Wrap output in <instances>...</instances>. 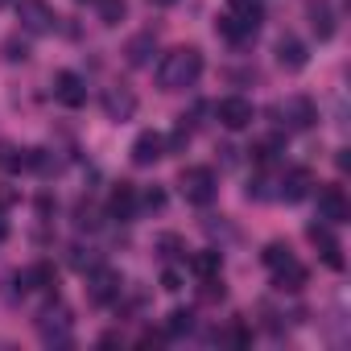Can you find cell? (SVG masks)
Listing matches in <instances>:
<instances>
[{
    "label": "cell",
    "mask_w": 351,
    "mask_h": 351,
    "mask_svg": "<svg viewBox=\"0 0 351 351\" xmlns=\"http://www.w3.org/2000/svg\"><path fill=\"white\" fill-rule=\"evenodd\" d=\"M120 293H124V277H120L116 269L95 265V269L87 273V298H91L95 306H112V302H120Z\"/></svg>",
    "instance_id": "8992f818"
},
{
    "label": "cell",
    "mask_w": 351,
    "mask_h": 351,
    "mask_svg": "<svg viewBox=\"0 0 351 351\" xmlns=\"http://www.w3.org/2000/svg\"><path fill=\"white\" fill-rule=\"evenodd\" d=\"M306 13H310L314 38H318V42H330V38H335V13H330V5H326V0H310Z\"/></svg>",
    "instance_id": "ac0fdd59"
},
{
    "label": "cell",
    "mask_w": 351,
    "mask_h": 351,
    "mask_svg": "<svg viewBox=\"0 0 351 351\" xmlns=\"http://www.w3.org/2000/svg\"><path fill=\"white\" fill-rule=\"evenodd\" d=\"M273 116H277V124H281L285 132H306V128L318 120V108H314L310 95H285V99L273 108Z\"/></svg>",
    "instance_id": "5b68a950"
},
{
    "label": "cell",
    "mask_w": 351,
    "mask_h": 351,
    "mask_svg": "<svg viewBox=\"0 0 351 351\" xmlns=\"http://www.w3.org/2000/svg\"><path fill=\"white\" fill-rule=\"evenodd\" d=\"M289 256H293V252H289V244H281V240H277V244H269V248L261 252V261H265L269 269H277V265H285Z\"/></svg>",
    "instance_id": "484cf974"
},
{
    "label": "cell",
    "mask_w": 351,
    "mask_h": 351,
    "mask_svg": "<svg viewBox=\"0 0 351 351\" xmlns=\"http://www.w3.org/2000/svg\"><path fill=\"white\" fill-rule=\"evenodd\" d=\"M5 50H9V58H13V62H25V58H29V46H25V42H17V38H9V42H5Z\"/></svg>",
    "instance_id": "f1b7e54d"
},
{
    "label": "cell",
    "mask_w": 351,
    "mask_h": 351,
    "mask_svg": "<svg viewBox=\"0 0 351 351\" xmlns=\"http://www.w3.org/2000/svg\"><path fill=\"white\" fill-rule=\"evenodd\" d=\"M0 169H5V173L29 169V149H17V145H9V141H0Z\"/></svg>",
    "instance_id": "44dd1931"
},
{
    "label": "cell",
    "mask_w": 351,
    "mask_h": 351,
    "mask_svg": "<svg viewBox=\"0 0 351 351\" xmlns=\"http://www.w3.org/2000/svg\"><path fill=\"white\" fill-rule=\"evenodd\" d=\"M50 87H54V99H58L62 108H83V104H87V83H83L75 71H58Z\"/></svg>",
    "instance_id": "8fae6325"
},
{
    "label": "cell",
    "mask_w": 351,
    "mask_h": 351,
    "mask_svg": "<svg viewBox=\"0 0 351 351\" xmlns=\"http://www.w3.org/2000/svg\"><path fill=\"white\" fill-rule=\"evenodd\" d=\"M199 75H203V50L199 46H178V50L161 54V62H157V87L161 91H186L199 83Z\"/></svg>",
    "instance_id": "6da1fadb"
},
{
    "label": "cell",
    "mask_w": 351,
    "mask_h": 351,
    "mask_svg": "<svg viewBox=\"0 0 351 351\" xmlns=\"http://www.w3.org/2000/svg\"><path fill=\"white\" fill-rule=\"evenodd\" d=\"M5 5H9V0H0V9H5Z\"/></svg>",
    "instance_id": "d6a6232c"
},
{
    "label": "cell",
    "mask_w": 351,
    "mask_h": 351,
    "mask_svg": "<svg viewBox=\"0 0 351 351\" xmlns=\"http://www.w3.org/2000/svg\"><path fill=\"white\" fill-rule=\"evenodd\" d=\"M306 62H310L306 46H302L293 34H285V38L277 42V66H281V71H289V75H298V71H306Z\"/></svg>",
    "instance_id": "9a60e30c"
},
{
    "label": "cell",
    "mask_w": 351,
    "mask_h": 351,
    "mask_svg": "<svg viewBox=\"0 0 351 351\" xmlns=\"http://www.w3.org/2000/svg\"><path fill=\"white\" fill-rule=\"evenodd\" d=\"M0 240H9V219H5V211H0Z\"/></svg>",
    "instance_id": "4dcf8cb0"
},
{
    "label": "cell",
    "mask_w": 351,
    "mask_h": 351,
    "mask_svg": "<svg viewBox=\"0 0 351 351\" xmlns=\"http://www.w3.org/2000/svg\"><path fill=\"white\" fill-rule=\"evenodd\" d=\"M136 207H141V199H136V186H132V182H120V186L112 191V199H108V211H112L116 219H132Z\"/></svg>",
    "instance_id": "d6986e66"
},
{
    "label": "cell",
    "mask_w": 351,
    "mask_h": 351,
    "mask_svg": "<svg viewBox=\"0 0 351 351\" xmlns=\"http://www.w3.org/2000/svg\"><path fill=\"white\" fill-rule=\"evenodd\" d=\"M71 265H75L79 273H91V269L99 265V252H95V248H71Z\"/></svg>",
    "instance_id": "cb8c5ba5"
},
{
    "label": "cell",
    "mask_w": 351,
    "mask_h": 351,
    "mask_svg": "<svg viewBox=\"0 0 351 351\" xmlns=\"http://www.w3.org/2000/svg\"><path fill=\"white\" fill-rule=\"evenodd\" d=\"M248 153H252V161H256V165H269V161L277 157V136H273V141H261V145H252Z\"/></svg>",
    "instance_id": "4316f807"
},
{
    "label": "cell",
    "mask_w": 351,
    "mask_h": 351,
    "mask_svg": "<svg viewBox=\"0 0 351 351\" xmlns=\"http://www.w3.org/2000/svg\"><path fill=\"white\" fill-rule=\"evenodd\" d=\"M141 207H145V211H161V207H165V191H157V186L145 191V195H141Z\"/></svg>",
    "instance_id": "83f0119b"
},
{
    "label": "cell",
    "mask_w": 351,
    "mask_h": 351,
    "mask_svg": "<svg viewBox=\"0 0 351 351\" xmlns=\"http://www.w3.org/2000/svg\"><path fill=\"white\" fill-rule=\"evenodd\" d=\"M191 273H195L199 281H207V277H219V273H223V252H215V248L191 252Z\"/></svg>",
    "instance_id": "ffe728a7"
},
{
    "label": "cell",
    "mask_w": 351,
    "mask_h": 351,
    "mask_svg": "<svg viewBox=\"0 0 351 351\" xmlns=\"http://www.w3.org/2000/svg\"><path fill=\"white\" fill-rule=\"evenodd\" d=\"M38 335H42L46 347H71V339H75V318H71V310H66L62 302L46 306V310L38 314Z\"/></svg>",
    "instance_id": "3957f363"
},
{
    "label": "cell",
    "mask_w": 351,
    "mask_h": 351,
    "mask_svg": "<svg viewBox=\"0 0 351 351\" xmlns=\"http://www.w3.org/2000/svg\"><path fill=\"white\" fill-rule=\"evenodd\" d=\"M149 5H157V9H169V5H178V0H149Z\"/></svg>",
    "instance_id": "1f68e13d"
},
{
    "label": "cell",
    "mask_w": 351,
    "mask_h": 351,
    "mask_svg": "<svg viewBox=\"0 0 351 351\" xmlns=\"http://www.w3.org/2000/svg\"><path fill=\"white\" fill-rule=\"evenodd\" d=\"M95 9H99L104 25H120L128 17V0H95Z\"/></svg>",
    "instance_id": "603a6c76"
},
{
    "label": "cell",
    "mask_w": 351,
    "mask_h": 351,
    "mask_svg": "<svg viewBox=\"0 0 351 351\" xmlns=\"http://www.w3.org/2000/svg\"><path fill=\"white\" fill-rule=\"evenodd\" d=\"M178 191H182L186 203L207 207V203L219 195V182H215V173H211L207 165H186V169H182V178H178Z\"/></svg>",
    "instance_id": "277c9868"
},
{
    "label": "cell",
    "mask_w": 351,
    "mask_h": 351,
    "mask_svg": "<svg viewBox=\"0 0 351 351\" xmlns=\"http://www.w3.org/2000/svg\"><path fill=\"white\" fill-rule=\"evenodd\" d=\"M273 285H277L281 293H298V289L306 285V265H298V256H289L285 265L273 269Z\"/></svg>",
    "instance_id": "e0dca14e"
},
{
    "label": "cell",
    "mask_w": 351,
    "mask_h": 351,
    "mask_svg": "<svg viewBox=\"0 0 351 351\" xmlns=\"http://www.w3.org/2000/svg\"><path fill=\"white\" fill-rule=\"evenodd\" d=\"M128 153H132V165H141V169H145V165H157V161L165 157V136L153 132V128H145V132L132 141Z\"/></svg>",
    "instance_id": "4fadbf2b"
},
{
    "label": "cell",
    "mask_w": 351,
    "mask_h": 351,
    "mask_svg": "<svg viewBox=\"0 0 351 351\" xmlns=\"http://www.w3.org/2000/svg\"><path fill=\"white\" fill-rule=\"evenodd\" d=\"M306 236H310V244L318 248L322 265H326V269H335V273H343V244L330 236V228H326V223H310V228H306Z\"/></svg>",
    "instance_id": "30bf717a"
},
{
    "label": "cell",
    "mask_w": 351,
    "mask_h": 351,
    "mask_svg": "<svg viewBox=\"0 0 351 351\" xmlns=\"http://www.w3.org/2000/svg\"><path fill=\"white\" fill-rule=\"evenodd\" d=\"M195 330V314L191 310H169V318H165V339H182V335H191Z\"/></svg>",
    "instance_id": "7402d4cb"
},
{
    "label": "cell",
    "mask_w": 351,
    "mask_h": 351,
    "mask_svg": "<svg viewBox=\"0 0 351 351\" xmlns=\"http://www.w3.org/2000/svg\"><path fill=\"white\" fill-rule=\"evenodd\" d=\"M215 120H219L223 128L240 132V128H248V124L256 120V108H252V99H244V95H228V99L215 104Z\"/></svg>",
    "instance_id": "9c48e42d"
},
{
    "label": "cell",
    "mask_w": 351,
    "mask_h": 351,
    "mask_svg": "<svg viewBox=\"0 0 351 351\" xmlns=\"http://www.w3.org/2000/svg\"><path fill=\"white\" fill-rule=\"evenodd\" d=\"M161 285H165L169 293H173V289H182V277H178V269H165V273H161Z\"/></svg>",
    "instance_id": "f546056e"
},
{
    "label": "cell",
    "mask_w": 351,
    "mask_h": 351,
    "mask_svg": "<svg viewBox=\"0 0 351 351\" xmlns=\"http://www.w3.org/2000/svg\"><path fill=\"white\" fill-rule=\"evenodd\" d=\"M219 343H232V347H248V343H252V330H248L244 322H232V326L219 335Z\"/></svg>",
    "instance_id": "d4e9b609"
},
{
    "label": "cell",
    "mask_w": 351,
    "mask_h": 351,
    "mask_svg": "<svg viewBox=\"0 0 351 351\" xmlns=\"http://www.w3.org/2000/svg\"><path fill=\"white\" fill-rule=\"evenodd\" d=\"M17 21L29 34H54L58 29V13H54V5H46V0H21V5H17Z\"/></svg>",
    "instance_id": "52a82bcc"
},
{
    "label": "cell",
    "mask_w": 351,
    "mask_h": 351,
    "mask_svg": "<svg viewBox=\"0 0 351 351\" xmlns=\"http://www.w3.org/2000/svg\"><path fill=\"white\" fill-rule=\"evenodd\" d=\"M153 54H157V38H153V29L128 38V46H124V62H128V66H149Z\"/></svg>",
    "instance_id": "2e32d148"
},
{
    "label": "cell",
    "mask_w": 351,
    "mask_h": 351,
    "mask_svg": "<svg viewBox=\"0 0 351 351\" xmlns=\"http://www.w3.org/2000/svg\"><path fill=\"white\" fill-rule=\"evenodd\" d=\"M318 219L326 228H343L351 219V203H347L343 186H318Z\"/></svg>",
    "instance_id": "ba28073f"
},
{
    "label": "cell",
    "mask_w": 351,
    "mask_h": 351,
    "mask_svg": "<svg viewBox=\"0 0 351 351\" xmlns=\"http://www.w3.org/2000/svg\"><path fill=\"white\" fill-rule=\"evenodd\" d=\"M104 116L108 120H116V124H124V120H132L136 116V95H132V87H108L104 91Z\"/></svg>",
    "instance_id": "7c38bea8"
},
{
    "label": "cell",
    "mask_w": 351,
    "mask_h": 351,
    "mask_svg": "<svg viewBox=\"0 0 351 351\" xmlns=\"http://www.w3.org/2000/svg\"><path fill=\"white\" fill-rule=\"evenodd\" d=\"M261 21H265L261 0H232L228 13L219 17V34H223L228 42H244V38H252V34L261 29Z\"/></svg>",
    "instance_id": "7a4b0ae2"
},
{
    "label": "cell",
    "mask_w": 351,
    "mask_h": 351,
    "mask_svg": "<svg viewBox=\"0 0 351 351\" xmlns=\"http://www.w3.org/2000/svg\"><path fill=\"white\" fill-rule=\"evenodd\" d=\"M310 191H314V173H310L306 165H298V169H289L285 178H281V191H277V199H285V203H302Z\"/></svg>",
    "instance_id": "5bb4252c"
}]
</instances>
